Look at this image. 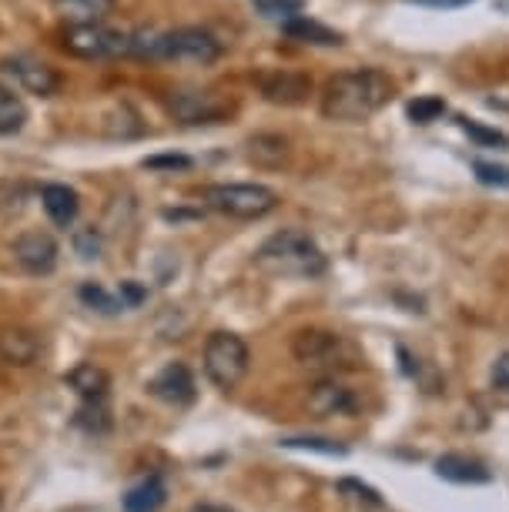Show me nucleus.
Wrapping results in <instances>:
<instances>
[{
    "instance_id": "1",
    "label": "nucleus",
    "mask_w": 509,
    "mask_h": 512,
    "mask_svg": "<svg viewBox=\"0 0 509 512\" xmlns=\"http://www.w3.org/2000/svg\"><path fill=\"white\" fill-rule=\"evenodd\" d=\"M396 94V84L379 67H359V71H342L325 84L322 94V114L329 121L359 124L369 121L372 114L382 111L389 98Z\"/></svg>"
},
{
    "instance_id": "2",
    "label": "nucleus",
    "mask_w": 509,
    "mask_h": 512,
    "mask_svg": "<svg viewBox=\"0 0 509 512\" xmlns=\"http://www.w3.org/2000/svg\"><path fill=\"white\" fill-rule=\"evenodd\" d=\"M255 265L272 278H319L329 268V258L309 231L282 228L262 241L255 251Z\"/></svg>"
},
{
    "instance_id": "3",
    "label": "nucleus",
    "mask_w": 509,
    "mask_h": 512,
    "mask_svg": "<svg viewBox=\"0 0 509 512\" xmlns=\"http://www.w3.org/2000/svg\"><path fill=\"white\" fill-rule=\"evenodd\" d=\"M252 352H248L245 338L235 332H211L205 342V375L215 389L232 392L238 382L248 375Z\"/></svg>"
},
{
    "instance_id": "4",
    "label": "nucleus",
    "mask_w": 509,
    "mask_h": 512,
    "mask_svg": "<svg viewBox=\"0 0 509 512\" xmlns=\"http://www.w3.org/2000/svg\"><path fill=\"white\" fill-rule=\"evenodd\" d=\"M205 205L218 215L255 221L278 208V195L265 185H211L205 188Z\"/></svg>"
},
{
    "instance_id": "5",
    "label": "nucleus",
    "mask_w": 509,
    "mask_h": 512,
    "mask_svg": "<svg viewBox=\"0 0 509 512\" xmlns=\"http://www.w3.org/2000/svg\"><path fill=\"white\" fill-rule=\"evenodd\" d=\"M64 51L81 61H118L131 57V34L111 31L104 24H74L64 31Z\"/></svg>"
},
{
    "instance_id": "6",
    "label": "nucleus",
    "mask_w": 509,
    "mask_h": 512,
    "mask_svg": "<svg viewBox=\"0 0 509 512\" xmlns=\"http://www.w3.org/2000/svg\"><path fill=\"white\" fill-rule=\"evenodd\" d=\"M222 57V41L205 27H178V31L158 34L155 61H181V64H215Z\"/></svg>"
},
{
    "instance_id": "7",
    "label": "nucleus",
    "mask_w": 509,
    "mask_h": 512,
    "mask_svg": "<svg viewBox=\"0 0 509 512\" xmlns=\"http://www.w3.org/2000/svg\"><path fill=\"white\" fill-rule=\"evenodd\" d=\"M0 71L7 77H14L17 88H24L27 94H37V98H54L61 91V74L54 71L51 64L37 61L31 54H11L0 61Z\"/></svg>"
},
{
    "instance_id": "8",
    "label": "nucleus",
    "mask_w": 509,
    "mask_h": 512,
    "mask_svg": "<svg viewBox=\"0 0 509 512\" xmlns=\"http://www.w3.org/2000/svg\"><path fill=\"white\" fill-rule=\"evenodd\" d=\"M168 108L181 124H218L232 114V101L218 91H178Z\"/></svg>"
},
{
    "instance_id": "9",
    "label": "nucleus",
    "mask_w": 509,
    "mask_h": 512,
    "mask_svg": "<svg viewBox=\"0 0 509 512\" xmlns=\"http://www.w3.org/2000/svg\"><path fill=\"white\" fill-rule=\"evenodd\" d=\"M148 392L155 395V399H161L165 405H171V409H188L191 402H195V375H191L188 365L181 362H171L165 365L155 379L148 382Z\"/></svg>"
},
{
    "instance_id": "10",
    "label": "nucleus",
    "mask_w": 509,
    "mask_h": 512,
    "mask_svg": "<svg viewBox=\"0 0 509 512\" xmlns=\"http://www.w3.org/2000/svg\"><path fill=\"white\" fill-rule=\"evenodd\" d=\"M11 251L17 258V265L31 275H51L57 268V255H61L57 241L47 235V231H24V235L14 241Z\"/></svg>"
},
{
    "instance_id": "11",
    "label": "nucleus",
    "mask_w": 509,
    "mask_h": 512,
    "mask_svg": "<svg viewBox=\"0 0 509 512\" xmlns=\"http://www.w3.org/2000/svg\"><path fill=\"white\" fill-rule=\"evenodd\" d=\"M345 349V342L335 332H299L292 342L295 359L302 365H312V369H332L339 362V355Z\"/></svg>"
},
{
    "instance_id": "12",
    "label": "nucleus",
    "mask_w": 509,
    "mask_h": 512,
    "mask_svg": "<svg viewBox=\"0 0 509 512\" xmlns=\"http://www.w3.org/2000/svg\"><path fill=\"white\" fill-rule=\"evenodd\" d=\"M258 91L272 104H302V101H309L312 81L295 71H272V74L258 77Z\"/></svg>"
},
{
    "instance_id": "13",
    "label": "nucleus",
    "mask_w": 509,
    "mask_h": 512,
    "mask_svg": "<svg viewBox=\"0 0 509 512\" xmlns=\"http://www.w3.org/2000/svg\"><path fill=\"white\" fill-rule=\"evenodd\" d=\"M436 476L453 486H486L493 482V469H486V462H479L463 452H449V456L436 459Z\"/></svg>"
},
{
    "instance_id": "14",
    "label": "nucleus",
    "mask_w": 509,
    "mask_h": 512,
    "mask_svg": "<svg viewBox=\"0 0 509 512\" xmlns=\"http://www.w3.org/2000/svg\"><path fill=\"white\" fill-rule=\"evenodd\" d=\"M41 359V338L31 328H4L0 332V362L14 365V369H27Z\"/></svg>"
},
{
    "instance_id": "15",
    "label": "nucleus",
    "mask_w": 509,
    "mask_h": 512,
    "mask_svg": "<svg viewBox=\"0 0 509 512\" xmlns=\"http://www.w3.org/2000/svg\"><path fill=\"white\" fill-rule=\"evenodd\" d=\"M64 385L74 389L81 395V402H94V399H108V389H111V375L94 362H81L74 365L71 372L64 375Z\"/></svg>"
},
{
    "instance_id": "16",
    "label": "nucleus",
    "mask_w": 509,
    "mask_h": 512,
    "mask_svg": "<svg viewBox=\"0 0 509 512\" xmlns=\"http://www.w3.org/2000/svg\"><path fill=\"white\" fill-rule=\"evenodd\" d=\"M168 502V486L161 476H148L141 479L138 486H131L128 492H124L121 499V509L124 512H161Z\"/></svg>"
},
{
    "instance_id": "17",
    "label": "nucleus",
    "mask_w": 509,
    "mask_h": 512,
    "mask_svg": "<svg viewBox=\"0 0 509 512\" xmlns=\"http://www.w3.org/2000/svg\"><path fill=\"white\" fill-rule=\"evenodd\" d=\"M41 205L47 211V218H51L57 228H67V225H74V218H78L81 198H78V191L67 188V185H44Z\"/></svg>"
},
{
    "instance_id": "18",
    "label": "nucleus",
    "mask_w": 509,
    "mask_h": 512,
    "mask_svg": "<svg viewBox=\"0 0 509 512\" xmlns=\"http://www.w3.org/2000/svg\"><path fill=\"white\" fill-rule=\"evenodd\" d=\"M309 409L319 415V419H329V415H345L355 409V395L339 382H319L309 392Z\"/></svg>"
},
{
    "instance_id": "19",
    "label": "nucleus",
    "mask_w": 509,
    "mask_h": 512,
    "mask_svg": "<svg viewBox=\"0 0 509 512\" xmlns=\"http://www.w3.org/2000/svg\"><path fill=\"white\" fill-rule=\"evenodd\" d=\"M118 0H54V11L67 24H104L114 14Z\"/></svg>"
},
{
    "instance_id": "20",
    "label": "nucleus",
    "mask_w": 509,
    "mask_h": 512,
    "mask_svg": "<svg viewBox=\"0 0 509 512\" xmlns=\"http://www.w3.org/2000/svg\"><path fill=\"white\" fill-rule=\"evenodd\" d=\"M248 158H252L258 168H282L288 161V141L282 134H255L248 141Z\"/></svg>"
},
{
    "instance_id": "21",
    "label": "nucleus",
    "mask_w": 509,
    "mask_h": 512,
    "mask_svg": "<svg viewBox=\"0 0 509 512\" xmlns=\"http://www.w3.org/2000/svg\"><path fill=\"white\" fill-rule=\"evenodd\" d=\"M282 31L292 37V41H302V44H322V47L342 44V34L329 31V27H322L319 21H309V17H292V21L282 24Z\"/></svg>"
},
{
    "instance_id": "22",
    "label": "nucleus",
    "mask_w": 509,
    "mask_h": 512,
    "mask_svg": "<svg viewBox=\"0 0 509 512\" xmlns=\"http://www.w3.org/2000/svg\"><path fill=\"white\" fill-rule=\"evenodd\" d=\"M27 124V104L21 101V94H14L11 88L0 84V138L4 134H17Z\"/></svg>"
},
{
    "instance_id": "23",
    "label": "nucleus",
    "mask_w": 509,
    "mask_h": 512,
    "mask_svg": "<svg viewBox=\"0 0 509 512\" xmlns=\"http://www.w3.org/2000/svg\"><path fill=\"white\" fill-rule=\"evenodd\" d=\"M74 422L81 425L88 436H104L111 429V409H108V399H94V402H81L78 415Z\"/></svg>"
},
{
    "instance_id": "24",
    "label": "nucleus",
    "mask_w": 509,
    "mask_h": 512,
    "mask_svg": "<svg viewBox=\"0 0 509 512\" xmlns=\"http://www.w3.org/2000/svg\"><path fill=\"white\" fill-rule=\"evenodd\" d=\"M81 302L94 308V312H101V315H118L124 312V302H121V295H111V292H104L101 285H94V282H84L81 285Z\"/></svg>"
},
{
    "instance_id": "25",
    "label": "nucleus",
    "mask_w": 509,
    "mask_h": 512,
    "mask_svg": "<svg viewBox=\"0 0 509 512\" xmlns=\"http://www.w3.org/2000/svg\"><path fill=\"white\" fill-rule=\"evenodd\" d=\"M255 7L262 11L265 17H272V21H292V17H299L302 11V0H255Z\"/></svg>"
},
{
    "instance_id": "26",
    "label": "nucleus",
    "mask_w": 509,
    "mask_h": 512,
    "mask_svg": "<svg viewBox=\"0 0 509 512\" xmlns=\"http://www.w3.org/2000/svg\"><path fill=\"white\" fill-rule=\"evenodd\" d=\"M476 178L489 188H509V164H489V161H473Z\"/></svg>"
},
{
    "instance_id": "27",
    "label": "nucleus",
    "mask_w": 509,
    "mask_h": 512,
    "mask_svg": "<svg viewBox=\"0 0 509 512\" xmlns=\"http://www.w3.org/2000/svg\"><path fill=\"white\" fill-rule=\"evenodd\" d=\"M443 111H446V104L439 101V98H419V101H412V104H409V118L416 121V124H429V121H436Z\"/></svg>"
},
{
    "instance_id": "28",
    "label": "nucleus",
    "mask_w": 509,
    "mask_h": 512,
    "mask_svg": "<svg viewBox=\"0 0 509 512\" xmlns=\"http://www.w3.org/2000/svg\"><path fill=\"white\" fill-rule=\"evenodd\" d=\"M282 446L288 449H312V452H322V456H345V446H339V442L332 439H285Z\"/></svg>"
},
{
    "instance_id": "29",
    "label": "nucleus",
    "mask_w": 509,
    "mask_h": 512,
    "mask_svg": "<svg viewBox=\"0 0 509 512\" xmlns=\"http://www.w3.org/2000/svg\"><path fill=\"white\" fill-rule=\"evenodd\" d=\"M74 248H78V255L84 258V262H94V258L101 255V238L94 228H84L74 235Z\"/></svg>"
},
{
    "instance_id": "30",
    "label": "nucleus",
    "mask_w": 509,
    "mask_h": 512,
    "mask_svg": "<svg viewBox=\"0 0 509 512\" xmlns=\"http://www.w3.org/2000/svg\"><path fill=\"white\" fill-rule=\"evenodd\" d=\"M339 489L342 492H355V499H362V502H369V506H382V496L372 486H366V482H359V479H342L339 482Z\"/></svg>"
},
{
    "instance_id": "31",
    "label": "nucleus",
    "mask_w": 509,
    "mask_h": 512,
    "mask_svg": "<svg viewBox=\"0 0 509 512\" xmlns=\"http://www.w3.org/2000/svg\"><path fill=\"white\" fill-rule=\"evenodd\" d=\"M144 168H155V171H185L191 168V158H185V154H158V158H148L144 161Z\"/></svg>"
},
{
    "instance_id": "32",
    "label": "nucleus",
    "mask_w": 509,
    "mask_h": 512,
    "mask_svg": "<svg viewBox=\"0 0 509 512\" xmlns=\"http://www.w3.org/2000/svg\"><path fill=\"white\" fill-rule=\"evenodd\" d=\"M459 124H463V131H466V134H473L476 141H486V144H506V134L489 131V128H483V124H476V121H469V118H459Z\"/></svg>"
},
{
    "instance_id": "33",
    "label": "nucleus",
    "mask_w": 509,
    "mask_h": 512,
    "mask_svg": "<svg viewBox=\"0 0 509 512\" xmlns=\"http://www.w3.org/2000/svg\"><path fill=\"white\" fill-rule=\"evenodd\" d=\"M121 302H124V308H138V305H144L148 302V288H144L141 282H121Z\"/></svg>"
},
{
    "instance_id": "34",
    "label": "nucleus",
    "mask_w": 509,
    "mask_h": 512,
    "mask_svg": "<svg viewBox=\"0 0 509 512\" xmlns=\"http://www.w3.org/2000/svg\"><path fill=\"white\" fill-rule=\"evenodd\" d=\"M489 379L499 392H509V352H503L499 359L493 362V372H489Z\"/></svg>"
},
{
    "instance_id": "35",
    "label": "nucleus",
    "mask_w": 509,
    "mask_h": 512,
    "mask_svg": "<svg viewBox=\"0 0 509 512\" xmlns=\"http://www.w3.org/2000/svg\"><path fill=\"white\" fill-rule=\"evenodd\" d=\"M412 4L436 7V11H453V7H466V4H473V0H412Z\"/></svg>"
},
{
    "instance_id": "36",
    "label": "nucleus",
    "mask_w": 509,
    "mask_h": 512,
    "mask_svg": "<svg viewBox=\"0 0 509 512\" xmlns=\"http://www.w3.org/2000/svg\"><path fill=\"white\" fill-rule=\"evenodd\" d=\"M188 512H235V509H228V506H215V502H205V506H195V509H188Z\"/></svg>"
}]
</instances>
